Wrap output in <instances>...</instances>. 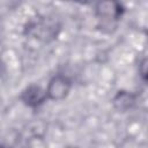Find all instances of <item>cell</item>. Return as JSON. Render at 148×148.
Returning a JSON list of instances; mask_svg holds the SVG:
<instances>
[{
  "label": "cell",
  "instance_id": "obj_1",
  "mask_svg": "<svg viewBox=\"0 0 148 148\" xmlns=\"http://www.w3.org/2000/svg\"><path fill=\"white\" fill-rule=\"evenodd\" d=\"M124 14V7L117 1H99L95 5V15L99 23L98 28H116V23Z\"/></svg>",
  "mask_w": 148,
  "mask_h": 148
},
{
  "label": "cell",
  "instance_id": "obj_2",
  "mask_svg": "<svg viewBox=\"0 0 148 148\" xmlns=\"http://www.w3.org/2000/svg\"><path fill=\"white\" fill-rule=\"evenodd\" d=\"M71 88H72V81L66 75L57 74L49 81L47 87L45 89L47 99L56 102L62 101L68 96Z\"/></svg>",
  "mask_w": 148,
  "mask_h": 148
},
{
  "label": "cell",
  "instance_id": "obj_3",
  "mask_svg": "<svg viewBox=\"0 0 148 148\" xmlns=\"http://www.w3.org/2000/svg\"><path fill=\"white\" fill-rule=\"evenodd\" d=\"M20 98L24 105L29 108H38L44 104V102L47 99V96L44 88L38 84H30L22 90Z\"/></svg>",
  "mask_w": 148,
  "mask_h": 148
},
{
  "label": "cell",
  "instance_id": "obj_5",
  "mask_svg": "<svg viewBox=\"0 0 148 148\" xmlns=\"http://www.w3.org/2000/svg\"><path fill=\"white\" fill-rule=\"evenodd\" d=\"M139 74L141 75L142 80L146 81V79H147V59L145 57L139 62Z\"/></svg>",
  "mask_w": 148,
  "mask_h": 148
},
{
  "label": "cell",
  "instance_id": "obj_4",
  "mask_svg": "<svg viewBox=\"0 0 148 148\" xmlns=\"http://www.w3.org/2000/svg\"><path fill=\"white\" fill-rule=\"evenodd\" d=\"M113 106L118 112H125L127 110H130L134 103H135V96L130 92V91H125V90H120L116 94V96L113 97Z\"/></svg>",
  "mask_w": 148,
  "mask_h": 148
},
{
  "label": "cell",
  "instance_id": "obj_6",
  "mask_svg": "<svg viewBox=\"0 0 148 148\" xmlns=\"http://www.w3.org/2000/svg\"><path fill=\"white\" fill-rule=\"evenodd\" d=\"M0 148H12V147H9V146H6V145H2V143H0Z\"/></svg>",
  "mask_w": 148,
  "mask_h": 148
}]
</instances>
